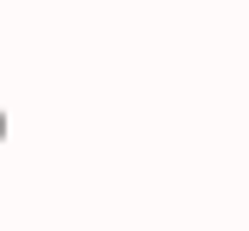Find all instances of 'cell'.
Returning a JSON list of instances; mask_svg holds the SVG:
<instances>
[{
	"label": "cell",
	"mask_w": 249,
	"mask_h": 231,
	"mask_svg": "<svg viewBox=\"0 0 249 231\" xmlns=\"http://www.w3.org/2000/svg\"><path fill=\"white\" fill-rule=\"evenodd\" d=\"M0 142H6V113H0Z\"/></svg>",
	"instance_id": "obj_1"
}]
</instances>
